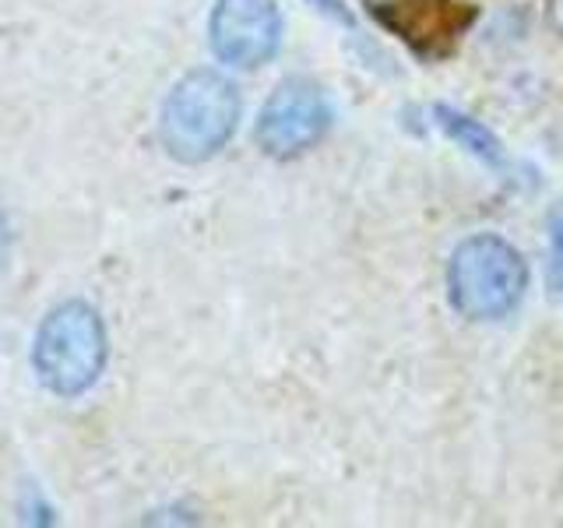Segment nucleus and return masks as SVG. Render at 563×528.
<instances>
[{
    "label": "nucleus",
    "mask_w": 563,
    "mask_h": 528,
    "mask_svg": "<svg viewBox=\"0 0 563 528\" xmlns=\"http://www.w3.org/2000/svg\"><path fill=\"white\" fill-rule=\"evenodd\" d=\"M240 88L222 70L198 67L169 88L158 110V145L184 166L216 158L240 128Z\"/></svg>",
    "instance_id": "1"
},
{
    "label": "nucleus",
    "mask_w": 563,
    "mask_h": 528,
    "mask_svg": "<svg viewBox=\"0 0 563 528\" xmlns=\"http://www.w3.org/2000/svg\"><path fill=\"white\" fill-rule=\"evenodd\" d=\"M110 363V331L102 314L85 299L53 307L32 339V370L57 398H81L99 384Z\"/></svg>",
    "instance_id": "2"
},
{
    "label": "nucleus",
    "mask_w": 563,
    "mask_h": 528,
    "mask_svg": "<svg viewBox=\"0 0 563 528\" xmlns=\"http://www.w3.org/2000/svg\"><path fill=\"white\" fill-rule=\"evenodd\" d=\"M528 264L515 243L497 233H475L454 246L448 261L451 307L468 321H504L525 299Z\"/></svg>",
    "instance_id": "3"
},
{
    "label": "nucleus",
    "mask_w": 563,
    "mask_h": 528,
    "mask_svg": "<svg viewBox=\"0 0 563 528\" xmlns=\"http://www.w3.org/2000/svg\"><path fill=\"white\" fill-rule=\"evenodd\" d=\"M331 123L334 106L324 85H317L313 78H286L264 99L254 123V141L264 155L286 163V158H299L321 145Z\"/></svg>",
    "instance_id": "4"
},
{
    "label": "nucleus",
    "mask_w": 563,
    "mask_h": 528,
    "mask_svg": "<svg viewBox=\"0 0 563 528\" xmlns=\"http://www.w3.org/2000/svg\"><path fill=\"white\" fill-rule=\"evenodd\" d=\"M278 0H216L208 18L211 53L233 70H257L282 50Z\"/></svg>",
    "instance_id": "5"
},
{
    "label": "nucleus",
    "mask_w": 563,
    "mask_h": 528,
    "mask_svg": "<svg viewBox=\"0 0 563 528\" xmlns=\"http://www.w3.org/2000/svg\"><path fill=\"white\" fill-rule=\"evenodd\" d=\"M377 18L419 57H444L472 29L475 8L454 0H398Z\"/></svg>",
    "instance_id": "6"
},
{
    "label": "nucleus",
    "mask_w": 563,
    "mask_h": 528,
    "mask_svg": "<svg viewBox=\"0 0 563 528\" xmlns=\"http://www.w3.org/2000/svg\"><path fill=\"white\" fill-rule=\"evenodd\" d=\"M433 120L437 128L444 131L457 148H465L468 155L479 158L483 166L497 169V173H507L510 169V158L500 145V138L493 134L483 120H475L462 110H454V106H433Z\"/></svg>",
    "instance_id": "7"
},
{
    "label": "nucleus",
    "mask_w": 563,
    "mask_h": 528,
    "mask_svg": "<svg viewBox=\"0 0 563 528\" xmlns=\"http://www.w3.org/2000/svg\"><path fill=\"white\" fill-rule=\"evenodd\" d=\"M550 286L563 296V211L550 219Z\"/></svg>",
    "instance_id": "8"
},
{
    "label": "nucleus",
    "mask_w": 563,
    "mask_h": 528,
    "mask_svg": "<svg viewBox=\"0 0 563 528\" xmlns=\"http://www.w3.org/2000/svg\"><path fill=\"white\" fill-rule=\"evenodd\" d=\"M307 4L313 11H321L324 18H331V22H339V25H349V29L356 25V14L345 8V0H307Z\"/></svg>",
    "instance_id": "9"
},
{
    "label": "nucleus",
    "mask_w": 563,
    "mask_h": 528,
    "mask_svg": "<svg viewBox=\"0 0 563 528\" xmlns=\"http://www.w3.org/2000/svg\"><path fill=\"white\" fill-rule=\"evenodd\" d=\"M11 257V222H8V211L0 208V268L8 264Z\"/></svg>",
    "instance_id": "10"
},
{
    "label": "nucleus",
    "mask_w": 563,
    "mask_h": 528,
    "mask_svg": "<svg viewBox=\"0 0 563 528\" xmlns=\"http://www.w3.org/2000/svg\"><path fill=\"white\" fill-rule=\"evenodd\" d=\"M550 22L563 35V0H550Z\"/></svg>",
    "instance_id": "11"
},
{
    "label": "nucleus",
    "mask_w": 563,
    "mask_h": 528,
    "mask_svg": "<svg viewBox=\"0 0 563 528\" xmlns=\"http://www.w3.org/2000/svg\"><path fill=\"white\" fill-rule=\"evenodd\" d=\"M363 4L369 8V14H380V11L391 8V4H398V0H363Z\"/></svg>",
    "instance_id": "12"
}]
</instances>
